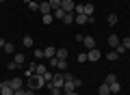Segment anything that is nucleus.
Segmentation results:
<instances>
[{
    "label": "nucleus",
    "mask_w": 130,
    "mask_h": 95,
    "mask_svg": "<svg viewBox=\"0 0 130 95\" xmlns=\"http://www.w3.org/2000/svg\"><path fill=\"white\" fill-rule=\"evenodd\" d=\"M48 2H50L52 11H54V9H61V2H63V0H48Z\"/></svg>",
    "instance_id": "25"
},
{
    "label": "nucleus",
    "mask_w": 130,
    "mask_h": 95,
    "mask_svg": "<svg viewBox=\"0 0 130 95\" xmlns=\"http://www.w3.org/2000/svg\"><path fill=\"white\" fill-rule=\"evenodd\" d=\"M2 50H5L7 54H13V43H7L5 48H2Z\"/></svg>",
    "instance_id": "33"
},
{
    "label": "nucleus",
    "mask_w": 130,
    "mask_h": 95,
    "mask_svg": "<svg viewBox=\"0 0 130 95\" xmlns=\"http://www.w3.org/2000/svg\"><path fill=\"white\" fill-rule=\"evenodd\" d=\"M115 52H117V54H119V56H121V54H124V52H126V48H124V45H121V43H119V45H117V48H115Z\"/></svg>",
    "instance_id": "35"
},
{
    "label": "nucleus",
    "mask_w": 130,
    "mask_h": 95,
    "mask_svg": "<svg viewBox=\"0 0 130 95\" xmlns=\"http://www.w3.org/2000/svg\"><path fill=\"white\" fill-rule=\"evenodd\" d=\"M106 59H108V61H117V59H119V54H117L115 50H111V52L106 54Z\"/></svg>",
    "instance_id": "28"
},
{
    "label": "nucleus",
    "mask_w": 130,
    "mask_h": 95,
    "mask_svg": "<svg viewBox=\"0 0 130 95\" xmlns=\"http://www.w3.org/2000/svg\"><path fill=\"white\" fill-rule=\"evenodd\" d=\"M35 67H37V63H32L30 67H26V71H24V73H26V78H30V76H35Z\"/></svg>",
    "instance_id": "18"
},
{
    "label": "nucleus",
    "mask_w": 130,
    "mask_h": 95,
    "mask_svg": "<svg viewBox=\"0 0 130 95\" xmlns=\"http://www.w3.org/2000/svg\"><path fill=\"white\" fill-rule=\"evenodd\" d=\"M80 86H83V80H78V78H74L72 82H65V84H63V95L65 93H72V91H78Z\"/></svg>",
    "instance_id": "1"
},
{
    "label": "nucleus",
    "mask_w": 130,
    "mask_h": 95,
    "mask_svg": "<svg viewBox=\"0 0 130 95\" xmlns=\"http://www.w3.org/2000/svg\"><path fill=\"white\" fill-rule=\"evenodd\" d=\"M43 56H46V59H52V56H56V48H52V45H48L46 50H43Z\"/></svg>",
    "instance_id": "14"
},
{
    "label": "nucleus",
    "mask_w": 130,
    "mask_h": 95,
    "mask_svg": "<svg viewBox=\"0 0 130 95\" xmlns=\"http://www.w3.org/2000/svg\"><path fill=\"white\" fill-rule=\"evenodd\" d=\"M0 95H13V89H11L9 80H5V82H0Z\"/></svg>",
    "instance_id": "6"
},
{
    "label": "nucleus",
    "mask_w": 130,
    "mask_h": 95,
    "mask_svg": "<svg viewBox=\"0 0 130 95\" xmlns=\"http://www.w3.org/2000/svg\"><path fill=\"white\" fill-rule=\"evenodd\" d=\"M43 24H46V26H48V24H52V22H54V15H52V13H46V15H43Z\"/></svg>",
    "instance_id": "20"
},
{
    "label": "nucleus",
    "mask_w": 130,
    "mask_h": 95,
    "mask_svg": "<svg viewBox=\"0 0 130 95\" xmlns=\"http://www.w3.org/2000/svg\"><path fill=\"white\" fill-rule=\"evenodd\" d=\"M100 50H98V48H91V50H87V59L91 61V63H95V61H100Z\"/></svg>",
    "instance_id": "5"
},
{
    "label": "nucleus",
    "mask_w": 130,
    "mask_h": 95,
    "mask_svg": "<svg viewBox=\"0 0 130 95\" xmlns=\"http://www.w3.org/2000/svg\"><path fill=\"white\" fill-rule=\"evenodd\" d=\"M65 80H63V73H54V78H52V82H48V89L50 86H59V89H63Z\"/></svg>",
    "instance_id": "3"
},
{
    "label": "nucleus",
    "mask_w": 130,
    "mask_h": 95,
    "mask_svg": "<svg viewBox=\"0 0 130 95\" xmlns=\"http://www.w3.org/2000/svg\"><path fill=\"white\" fill-rule=\"evenodd\" d=\"M61 9H63L65 13H74L76 2H74V0H63V2H61Z\"/></svg>",
    "instance_id": "4"
},
{
    "label": "nucleus",
    "mask_w": 130,
    "mask_h": 95,
    "mask_svg": "<svg viewBox=\"0 0 130 95\" xmlns=\"http://www.w3.org/2000/svg\"><path fill=\"white\" fill-rule=\"evenodd\" d=\"M74 22H76V24H80V26H83V24H89V15H85V13H76Z\"/></svg>",
    "instance_id": "9"
},
{
    "label": "nucleus",
    "mask_w": 130,
    "mask_h": 95,
    "mask_svg": "<svg viewBox=\"0 0 130 95\" xmlns=\"http://www.w3.org/2000/svg\"><path fill=\"white\" fill-rule=\"evenodd\" d=\"M39 13H52V7H50V2L48 0H43V2H39Z\"/></svg>",
    "instance_id": "7"
},
{
    "label": "nucleus",
    "mask_w": 130,
    "mask_h": 95,
    "mask_svg": "<svg viewBox=\"0 0 130 95\" xmlns=\"http://www.w3.org/2000/svg\"><path fill=\"white\" fill-rule=\"evenodd\" d=\"M108 86H111V93H119V91H121V84H119V82H113V84H108Z\"/></svg>",
    "instance_id": "22"
},
{
    "label": "nucleus",
    "mask_w": 130,
    "mask_h": 95,
    "mask_svg": "<svg viewBox=\"0 0 130 95\" xmlns=\"http://www.w3.org/2000/svg\"><path fill=\"white\" fill-rule=\"evenodd\" d=\"M63 80H65V82H72V80H74V76H72L70 71H65V73H63Z\"/></svg>",
    "instance_id": "34"
},
{
    "label": "nucleus",
    "mask_w": 130,
    "mask_h": 95,
    "mask_svg": "<svg viewBox=\"0 0 130 95\" xmlns=\"http://www.w3.org/2000/svg\"><path fill=\"white\" fill-rule=\"evenodd\" d=\"M106 22L111 24V26H115V24H117V13H111V15L106 17Z\"/></svg>",
    "instance_id": "24"
},
{
    "label": "nucleus",
    "mask_w": 130,
    "mask_h": 95,
    "mask_svg": "<svg viewBox=\"0 0 130 95\" xmlns=\"http://www.w3.org/2000/svg\"><path fill=\"white\" fill-rule=\"evenodd\" d=\"M119 43H121V41H119V37H117V35H111V37H108V45H111V48H117Z\"/></svg>",
    "instance_id": "15"
},
{
    "label": "nucleus",
    "mask_w": 130,
    "mask_h": 95,
    "mask_svg": "<svg viewBox=\"0 0 130 95\" xmlns=\"http://www.w3.org/2000/svg\"><path fill=\"white\" fill-rule=\"evenodd\" d=\"M28 9H30V11H39V2H35V0L28 2Z\"/></svg>",
    "instance_id": "31"
},
{
    "label": "nucleus",
    "mask_w": 130,
    "mask_h": 95,
    "mask_svg": "<svg viewBox=\"0 0 130 95\" xmlns=\"http://www.w3.org/2000/svg\"><path fill=\"white\" fill-rule=\"evenodd\" d=\"M0 15H2V13H0Z\"/></svg>",
    "instance_id": "45"
},
{
    "label": "nucleus",
    "mask_w": 130,
    "mask_h": 95,
    "mask_svg": "<svg viewBox=\"0 0 130 95\" xmlns=\"http://www.w3.org/2000/svg\"><path fill=\"white\" fill-rule=\"evenodd\" d=\"M52 78H54V73H50V71L43 73V82H46V84H48V82H52Z\"/></svg>",
    "instance_id": "30"
},
{
    "label": "nucleus",
    "mask_w": 130,
    "mask_h": 95,
    "mask_svg": "<svg viewBox=\"0 0 130 95\" xmlns=\"http://www.w3.org/2000/svg\"><path fill=\"white\" fill-rule=\"evenodd\" d=\"M13 95H24V89H20V91H13Z\"/></svg>",
    "instance_id": "40"
},
{
    "label": "nucleus",
    "mask_w": 130,
    "mask_h": 95,
    "mask_svg": "<svg viewBox=\"0 0 130 95\" xmlns=\"http://www.w3.org/2000/svg\"><path fill=\"white\" fill-rule=\"evenodd\" d=\"M65 95H80L78 91H72V93H65Z\"/></svg>",
    "instance_id": "42"
},
{
    "label": "nucleus",
    "mask_w": 130,
    "mask_h": 95,
    "mask_svg": "<svg viewBox=\"0 0 130 95\" xmlns=\"http://www.w3.org/2000/svg\"><path fill=\"white\" fill-rule=\"evenodd\" d=\"M93 11H95L93 5H85V15H93Z\"/></svg>",
    "instance_id": "27"
},
{
    "label": "nucleus",
    "mask_w": 130,
    "mask_h": 95,
    "mask_svg": "<svg viewBox=\"0 0 130 95\" xmlns=\"http://www.w3.org/2000/svg\"><path fill=\"white\" fill-rule=\"evenodd\" d=\"M104 82H106V84H113V82H117V76L115 73H108V76L104 78Z\"/></svg>",
    "instance_id": "21"
},
{
    "label": "nucleus",
    "mask_w": 130,
    "mask_h": 95,
    "mask_svg": "<svg viewBox=\"0 0 130 95\" xmlns=\"http://www.w3.org/2000/svg\"><path fill=\"white\" fill-rule=\"evenodd\" d=\"M56 59L59 61H67V50H65V48H56Z\"/></svg>",
    "instance_id": "12"
},
{
    "label": "nucleus",
    "mask_w": 130,
    "mask_h": 95,
    "mask_svg": "<svg viewBox=\"0 0 130 95\" xmlns=\"http://www.w3.org/2000/svg\"><path fill=\"white\" fill-rule=\"evenodd\" d=\"M46 71H48V67H46V65H37V67H35V73H37V76H43Z\"/></svg>",
    "instance_id": "19"
},
{
    "label": "nucleus",
    "mask_w": 130,
    "mask_h": 95,
    "mask_svg": "<svg viewBox=\"0 0 130 95\" xmlns=\"http://www.w3.org/2000/svg\"><path fill=\"white\" fill-rule=\"evenodd\" d=\"M5 45H7V41L2 39V37H0V48H5Z\"/></svg>",
    "instance_id": "41"
},
{
    "label": "nucleus",
    "mask_w": 130,
    "mask_h": 95,
    "mask_svg": "<svg viewBox=\"0 0 130 95\" xmlns=\"http://www.w3.org/2000/svg\"><path fill=\"white\" fill-rule=\"evenodd\" d=\"M24 95H35V89H24Z\"/></svg>",
    "instance_id": "39"
},
{
    "label": "nucleus",
    "mask_w": 130,
    "mask_h": 95,
    "mask_svg": "<svg viewBox=\"0 0 130 95\" xmlns=\"http://www.w3.org/2000/svg\"><path fill=\"white\" fill-rule=\"evenodd\" d=\"M74 17H76V13H65V17L61 20L63 24H74Z\"/></svg>",
    "instance_id": "16"
},
{
    "label": "nucleus",
    "mask_w": 130,
    "mask_h": 95,
    "mask_svg": "<svg viewBox=\"0 0 130 95\" xmlns=\"http://www.w3.org/2000/svg\"><path fill=\"white\" fill-rule=\"evenodd\" d=\"M56 69H61V71H65V69H67V61H59V65H56Z\"/></svg>",
    "instance_id": "32"
},
{
    "label": "nucleus",
    "mask_w": 130,
    "mask_h": 95,
    "mask_svg": "<svg viewBox=\"0 0 130 95\" xmlns=\"http://www.w3.org/2000/svg\"><path fill=\"white\" fill-rule=\"evenodd\" d=\"M50 95H63V89H59V86H50Z\"/></svg>",
    "instance_id": "23"
},
{
    "label": "nucleus",
    "mask_w": 130,
    "mask_h": 95,
    "mask_svg": "<svg viewBox=\"0 0 130 95\" xmlns=\"http://www.w3.org/2000/svg\"><path fill=\"white\" fill-rule=\"evenodd\" d=\"M74 11H76V13H85V5H76Z\"/></svg>",
    "instance_id": "37"
},
{
    "label": "nucleus",
    "mask_w": 130,
    "mask_h": 95,
    "mask_svg": "<svg viewBox=\"0 0 130 95\" xmlns=\"http://www.w3.org/2000/svg\"><path fill=\"white\" fill-rule=\"evenodd\" d=\"M9 84H11V89H13V91H20L24 86V82H22V78H13V80H9Z\"/></svg>",
    "instance_id": "8"
},
{
    "label": "nucleus",
    "mask_w": 130,
    "mask_h": 95,
    "mask_svg": "<svg viewBox=\"0 0 130 95\" xmlns=\"http://www.w3.org/2000/svg\"><path fill=\"white\" fill-rule=\"evenodd\" d=\"M52 15H54V20H63L65 17V11L63 9H54V11H52Z\"/></svg>",
    "instance_id": "17"
},
{
    "label": "nucleus",
    "mask_w": 130,
    "mask_h": 95,
    "mask_svg": "<svg viewBox=\"0 0 130 95\" xmlns=\"http://www.w3.org/2000/svg\"><path fill=\"white\" fill-rule=\"evenodd\" d=\"M35 59H43V50H35Z\"/></svg>",
    "instance_id": "38"
},
{
    "label": "nucleus",
    "mask_w": 130,
    "mask_h": 95,
    "mask_svg": "<svg viewBox=\"0 0 130 95\" xmlns=\"http://www.w3.org/2000/svg\"><path fill=\"white\" fill-rule=\"evenodd\" d=\"M83 45L87 48V50H91V48H95V39H93V37H85V39H83Z\"/></svg>",
    "instance_id": "10"
},
{
    "label": "nucleus",
    "mask_w": 130,
    "mask_h": 95,
    "mask_svg": "<svg viewBox=\"0 0 130 95\" xmlns=\"http://www.w3.org/2000/svg\"><path fill=\"white\" fill-rule=\"evenodd\" d=\"M24 2H26V5H28V2H32V0H24Z\"/></svg>",
    "instance_id": "43"
},
{
    "label": "nucleus",
    "mask_w": 130,
    "mask_h": 95,
    "mask_svg": "<svg viewBox=\"0 0 130 95\" xmlns=\"http://www.w3.org/2000/svg\"><path fill=\"white\" fill-rule=\"evenodd\" d=\"M98 93H100V95H111V86H108L106 82H102L100 89H98Z\"/></svg>",
    "instance_id": "13"
},
{
    "label": "nucleus",
    "mask_w": 130,
    "mask_h": 95,
    "mask_svg": "<svg viewBox=\"0 0 130 95\" xmlns=\"http://www.w3.org/2000/svg\"><path fill=\"white\" fill-rule=\"evenodd\" d=\"M121 45H124L126 50H128V48H130V37H126V39H121Z\"/></svg>",
    "instance_id": "36"
},
{
    "label": "nucleus",
    "mask_w": 130,
    "mask_h": 95,
    "mask_svg": "<svg viewBox=\"0 0 130 95\" xmlns=\"http://www.w3.org/2000/svg\"><path fill=\"white\" fill-rule=\"evenodd\" d=\"M13 63H15V65H18V67H20V65H24V63H26V56H24L22 52H18V54L13 56Z\"/></svg>",
    "instance_id": "11"
},
{
    "label": "nucleus",
    "mask_w": 130,
    "mask_h": 95,
    "mask_svg": "<svg viewBox=\"0 0 130 95\" xmlns=\"http://www.w3.org/2000/svg\"><path fill=\"white\" fill-rule=\"evenodd\" d=\"M87 61H89L87 59V52H80V54H78V63L83 65V63H87Z\"/></svg>",
    "instance_id": "29"
},
{
    "label": "nucleus",
    "mask_w": 130,
    "mask_h": 95,
    "mask_svg": "<svg viewBox=\"0 0 130 95\" xmlns=\"http://www.w3.org/2000/svg\"><path fill=\"white\" fill-rule=\"evenodd\" d=\"M0 2H7V0H0Z\"/></svg>",
    "instance_id": "44"
},
{
    "label": "nucleus",
    "mask_w": 130,
    "mask_h": 95,
    "mask_svg": "<svg viewBox=\"0 0 130 95\" xmlns=\"http://www.w3.org/2000/svg\"><path fill=\"white\" fill-rule=\"evenodd\" d=\"M22 43H24V48H32V37H24Z\"/></svg>",
    "instance_id": "26"
},
{
    "label": "nucleus",
    "mask_w": 130,
    "mask_h": 95,
    "mask_svg": "<svg viewBox=\"0 0 130 95\" xmlns=\"http://www.w3.org/2000/svg\"><path fill=\"white\" fill-rule=\"evenodd\" d=\"M46 84V82H43V76H37V73H35V76H30L28 78V89H41V86Z\"/></svg>",
    "instance_id": "2"
}]
</instances>
